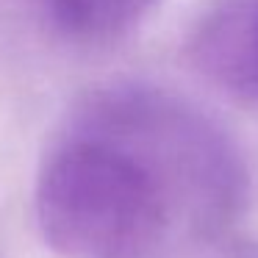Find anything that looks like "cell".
Returning <instances> with one entry per match:
<instances>
[{
  "mask_svg": "<svg viewBox=\"0 0 258 258\" xmlns=\"http://www.w3.org/2000/svg\"><path fill=\"white\" fill-rule=\"evenodd\" d=\"M81 134L134 153L161 183L172 219L197 233H222L247 206V178L236 145L183 100L147 86H114L95 97Z\"/></svg>",
  "mask_w": 258,
  "mask_h": 258,
  "instance_id": "obj_1",
  "label": "cell"
},
{
  "mask_svg": "<svg viewBox=\"0 0 258 258\" xmlns=\"http://www.w3.org/2000/svg\"><path fill=\"white\" fill-rule=\"evenodd\" d=\"M34 206L45 241L64 258H142L172 225L150 169L125 147L81 131L45 158Z\"/></svg>",
  "mask_w": 258,
  "mask_h": 258,
  "instance_id": "obj_2",
  "label": "cell"
},
{
  "mask_svg": "<svg viewBox=\"0 0 258 258\" xmlns=\"http://www.w3.org/2000/svg\"><path fill=\"white\" fill-rule=\"evenodd\" d=\"M156 0H45L53 23L78 39H111L131 31Z\"/></svg>",
  "mask_w": 258,
  "mask_h": 258,
  "instance_id": "obj_3",
  "label": "cell"
},
{
  "mask_svg": "<svg viewBox=\"0 0 258 258\" xmlns=\"http://www.w3.org/2000/svg\"><path fill=\"white\" fill-rule=\"evenodd\" d=\"M247 28H250V67H252V97H258V0H247Z\"/></svg>",
  "mask_w": 258,
  "mask_h": 258,
  "instance_id": "obj_4",
  "label": "cell"
}]
</instances>
